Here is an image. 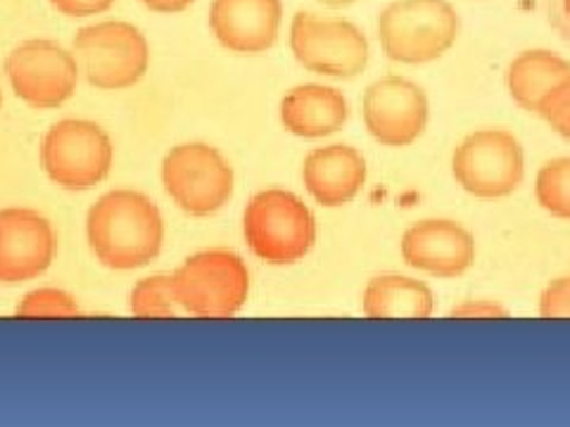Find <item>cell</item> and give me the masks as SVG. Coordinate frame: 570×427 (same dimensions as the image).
Returning <instances> with one entry per match:
<instances>
[{
  "label": "cell",
  "mask_w": 570,
  "mask_h": 427,
  "mask_svg": "<svg viewBox=\"0 0 570 427\" xmlns=\"http://www.w3.org/2000/svg\"><path fill=\"white\" fill-rule=\"evenodd\" d=\"M86 238L94 257L112 271H134L163 252L165 219L138 190L119 188L88 209Z\"/></svg>",
  "instance_id": "obj_1"
},
{
  "label": "cell",
  "mask_w": 570,
  "mask_h": 427,
  "mask_svg": "<svg viewBox=\"0 0 570 427\" xmlns=\"http://www.w3.org/2000/svg\"><path fill=\"white\" fill-rule=\"evenodd\" d=\"M243 234L255 257L274 266H288L312 252L316 219L297 195L269 188L257 192L245 207Z\"/></svg>",
  "instance_id": "obj_2"
},
{
  "label": "cell",
  "mask_w": 570,
  "mask_h": 427,
  "mask_svg": "<svg viewBox=\"0 0 570 427\" xmlns=\"http://www.w3.org/2000/svg\"><path fill=\"white\" fill-rule=\"evenodd\" d=\"M459 27L448 0H395L379 14V41L392 62L428 64L456 43Z\"/></svg>",
  "instance_id": "obj_3"
},
{
  "label": "cell",
  "mask_w": 570,
  "mask_h": 427,
  "mask_svg": "<svg viewBox=\"0 0 570 427\" xmlns=\"http://www.w3.org/2000/svg\"><path fill=\"white\" fill-rule=\"evenodd\" d=\"M178 307L200 318L236 316L249 297V271L230 249H207L188 257L171 274Z\"/></svg>",
  "instance_id": "obj_4"
},
{
  "label": "cell",
  "mask_w": 570,
  "mask_h": 427,
  "mask_svg": "<svg viewBox=\"0 0 570 427\" xmlns=\"http://www.w3.org/2000/svg\"><path fill=\"white\" fill-rule=\"evenodd\" d=\"M115 165V146L102 127L88 119L52 123L41 142V167L52 183L69 192L100 186Z\"/></svg>",
  "instance_id": "obj_5"
},
{
  "label": "cell",
  "mask_w": 570,
  "mask_h": 427,
  "mask_svg": "<svg viewBox=\"0 0 570 427\" xmlns=\"http://www.w3.org/2000/svg\"><path fill=\"white\" fill-rule=\"evenodd\" d=\"M75 56L86 81L100 91L131 88L150 67L146 33L129 22H98L79 29Z\"/></svg>",
  "instance_id": "obj_6"
},
{
  "label": "cell",
  "mask_w": 570,
  "mask_h": 427,
  "mask_svg": "<svg viewBox=\"0 0 570 427\" xmlns=\"http://www.w3.org/2000/svg\"><path fill=\"white\" fill-rule=\"evenodd\" d=\"M234 167L207 142H181L163 159V186L188 217H212L234 195Z\"/></svg>",
  "instance_id": "obj_7"
},
{
  "label": "cell",
  "mask_w": 570,
  "mask_h": 427,
  "mask_svg": "<svg viewBox=\"0 0 570 427\" xmlns=\"http://www.w3.org/2000/svg\"><path fill=\"white\" fill-rule=\"evenodd\" d=\"M291 50L299 67L331 79H354L368 64L364 31L341 17L297 12L291 22Z\"/></svg>",
  "instance_id": "obj_8"
},
{
  "label": "cell",
  "mask_w": 570,
  "mask_h": 427,
  "mask_svg": "<svg viewBox=\"0 0 570 427\" xmlns=\"http://www.w3.org/2000/svg\"><path fill=\"white\" fill-rule=\"evenodd\" d=\"M452 173L473 198H507L523 183L525 155L513 133L483 129L461 140L452 155Z\"/></svg>",
  "instance_id": "obj_9"
},
{
  "label": "cell",
  "mask_w": 570,
  "mask_h": 427,
  "mask_svg": "<svg viewBox=\"0 0 570 427\" xmlns=\"http://www.w3.org/2000/svg\"><path fill=\"white\" fill-rule=\"evenodd\" d=\"M6 75L14 96L33 110H58L77 93L79 62L56 41L31 39L10 50Z\"/></svg>",
  "instance_id": "obj_10"
},
{
  "label": "cell",
  "mask_w": 570,
  "mask_h": 427,
  "mask_svg": "<svg viewBox=\"0 0 570 427\" xmlns=\"http://www.w3.org/2000/svg\"><path fill=\"white\" fill-rule=\"evenodd\" d=\"M362 115L373 140L385 148H406L423 136L431 105L419 83L385 77L366 88Z\"/></svg>",
  "instance_id": "obj_11"
},
{
  "label": "cell",
  "mask_w": 570,
  "mask_h": 427,
  "mask_svg": "<svg viewBox=\"0 0 570 427\" xmlns=\"http://www.w3.org/2000/svg\"><path fill=\"white\" fill-rule=\"evenodd\" d=\"M58 252L52 224L36 209H0V282L20 285L43 276Z\"/></svg>",
  "instance_id": "obj_12"
},
{
  "label": "cell",
  "mask_w": 570,
  "mask_h": 427,
  "mask_svg": "<svg viewBox=\"0 0 570 427\" xmlns=\"http://www.w3.org/2000/svg\"><path fill=\"white\" fill-rule=\"evenodd\" d=\"M402 259L416 271L438 278H456L475 261V240L466 228L450 219H425L406 228Z\"/></svg>",
  "instance_id": "obj_13"
},
{
  "label": "cell",
  "mask_w": 570,
  "mask_h": 427,
  "mask_svg": "<svg viewBox=\"0 0 570 427\" xmlns=\"http://www.w3.org/2000/svg\"><path fill=\"white\" fill-rule=\"evenodd\" d=\"M281 0H212L209 29L236 56H262L278 41Z\"/></svg>",
  "instance_id": "obj_14"
},
{
  "label": "cell",
  "mask_w": 570,
  "mask_h": 427,
  "mask_svg": "<svg viewBox=\"0 0 570 427\" xmlns=\"http://www.w3.org/2000/svg\"><path fill=\"white\" fill-rule=\"evenodd\" d=\"M302 181L321 207L350 205L366 183V159L352 146L316 148L305 157Z\"/></svg>",
  "instance_id": "obj_15"
},
{
  "label": "cell",
  "mask_w": 570,
  "mask_h": 427,
  "mask_svg": "<svg viewBox=\"0 0 570 427\" xmlns=\"http://www.w3.org/2000/svg\"><path fill=\"white\" fill-rule=\"evenodd\" d=\"M278 117L283 129L297 138H326L345 127L350 105L333 86L302 83L283 96Z\"/></svg>",
  "instance_id": "obj_16"
},
{
  "label": "cell",
  "mask_w": 570,
  "mask_h": 427,
  "mask_svg": "<svg viewBox=\"0 0 570 427\" xmlns=\"http://www.w3.org/2000/svg\"><path fill=\"white\" fill-rule=\"evenodd\" d=\"M435 309V299L425 282L385 274L371 278L364 297L362 311L368 318H428Z\"/></svg>",
  "instance_id": "obj_17"
},
{
  "label": "cell",
  "mask_w": 570,
  "mask_h": 427,
  "mask_svg": "<svg viewBox=\"0 0 570 427\" xmlns=\"http://www.w3.org/2000/svg\"><path fill=\"white\" fill-rule=\"evenodd\" d=\"M570 75V62L549 50H525L509 64L507 88L513 102L528 112L538 110L540 100Z\"/></svg>",
  "instance_id": "obj_18"
},
{
  "label": "cell",
  "mask_w": 570,
  "mask_h": 427,
  "mask_svg": "<svg viewBox=\"0 0 570 427\" xmlns=\"http://www.w3.org/2000/svg\"><path fill=\"white\" fill-rule=\"evenodd\" d=\"M129 311L138 318H174L184 314L174 295L171 274H155L138 280L129 295Z\"/></svg>",
  "instance_id": "obj_19"
},
{
  "label": "cell",
  "mask_w": 570,
  "mask_h": 427,
  "mask_svg": "<svg viewBox=\"0 0 570 427\" xmlns=\"http://www.w3.org/2000/svg\"><path fill=\"white\" fill-rule=\"evenodd\" d=\"M534 195L547 214L570 221V157L551 159L538 171Z\"/></svg>",
  "instance_id": "obj_20"
},
{
  "label": "cell",
  "mask_w": 570,
  "mask_h": 427,
  "mask_svg": "<svg viewBox=\"0 0 570 427\" xmlns=\"http://www.w3.org/2000/svg\"><path fill=\"white\" fill-rule=\"evenodd\" d=\"M14 311L24 318H71L81 314L75 295L60 288H39L27 292Z\"/></svg>",
  "instance_id": "obj_21"
},
{
  "label": "cell",
  "mask_w": 570,
  "mask_h": 427,
  "mask_svg": "<svg viewBox=\"0 0 570 427\" xmlns=\"http://www.w3.org/2000/svg\"><path fill=\"white\" fill-rule=\"evenodd\" d=\"M538 112L554 133L570 140V75L540 100Z\"/></svg>",
  "instance_id": "obj_22"
},
{
  "label": "cell",
  "mask_w": 570,
  "mask_h": 427,
  "mask_svg": "<svg viewBox=\"0 0 570 427\" xmlns=\"http://www.w3.org/2000/svg\"><path fill=\"white\" fill-rule=\"evenodd\" d=\"M540 316L570 318V276L551 280L540 297Z\"/></svg>",
  "instance_id": "obj_23"
},
{
  "label": "cell",
  "mask_w": 570,
  "mask_h": 427,
  "mask_svg": "<svg viewBox=\"0 0 570 427\" xmlns=\"http://www.w3.org/2000/svg\"><path fill=\"white\" fill-rule=\"evenodd\" d=\"M50 6L65 17H94L115 6V0H50Z\"/></svg>",
  "instance_id": "obj_24"
},
{
  "label": "cell",
  "mask_w": 570,
  "mask_h": 427,
  "mask_svg": "<svg viewBox=\"0 0 570 427\" xmlns=\"http://www.w3.org/2000/svg\"><path fill=\"white\" fill-rule=\"evenodd\" d=\"M450 316L452 318H507L509 311L490 299H475V301L469 299L463 301V305L454 307Z\"/></svg>",
  "instance_id": "obj_25"
},
{
  "label": "cell",
  "mask_w": 570,
  "mask_h": 427,
  "mask_svg": "<svg viewBox=\"0 0 570 427\" xmlns=\"http://www.w3.org/2000/svg\"><path fill=\"white\" fill-rule=\"evenodd\" d=\"M140 3L159 14H176V12L188 10L195 0H140Z\"/></svg>",
  "instance_id": "obj_26"
},
{
  "label": "cell",
  "mask_w": 570,
  "mask_h": 427,
  "mask_svg": "<svg viewBox=\"0 0 570 427\" xmlns=\"http://www.w3.org/2000/svg\"><path fill=\"white\" fill-rule=\"evenodd\" d=\"M316 3L326 6V8H350L356 3V0H316Z\"/></svg>",
  "instance_id": "obj_27"
},
{
  "label": "cell",
  "mask_w": 570,
  "mask_h": 427,
  "mask_svg": "<svg viewBox=\"0 0 570 427\" xmlns=\"http://www.w3.org/2000/svg\"><path fill=\"white\" fill-rule=\"evenodd\" d=\"M0 107H3V88H0Z\"/></svg>",
  "instance_id": "obj_28"
}]
</instances>
